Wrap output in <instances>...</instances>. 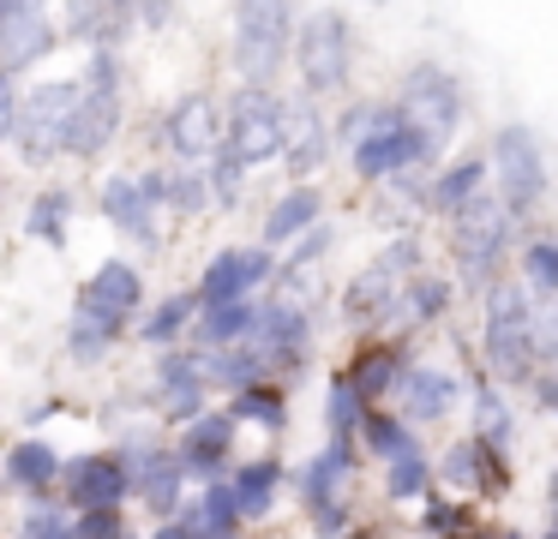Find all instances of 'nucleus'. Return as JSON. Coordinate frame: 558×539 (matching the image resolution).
I'll return each instance as SVG.
<instances>
[{
    "label": "nucleus",
    "mask_w": 558,
    "mask_h": 539,
    "mask_svg": "<svg viewBox=\"0 0 558 539\" xmlns=\"http://www.w3.org/2000/svg\"><path fill=\"white\" fill-rule=\"evenodd\" d=\"M133 539H138V534H133Z\"/></svg>",
    "instance_id": "680f3d73"
},
{
    "label": "nucleus",
    "mask_w": 558,
    "mask_h": 539,
    "mask_svg": "<svg viewBox=\"0 0 558 539\" xmlns=\"http://www.w3.org/2000/svg\"><path fill=\"white\" fill-rule=\"evenodd\" d=\"M450 306H457V287H450V275L421 270V275H409V282L397 287V299H390L385 330H378V335H402V342H409L414 330H433V323H445Z\"/></svg>",
    "instance_id": "cd10ccee"
},
{
    "label": "nucleus",
    "mask_w": 558,
    "mask_h": 539,
    "mask_svg": "<svg viewBox=\"0 0 558 539\" xmlns=\"http://www.w3.org/2000/svg\"><path fill=\"white\" fill-rule=\"evenodd\" d=\"M73 539H133L126 510H85L73 515Z\"/></svg>",
    "instance_id": "de8ad7c7"
},
{
    "label": "nucleus",
    "mask_w": 558,
    "mask_h": 539,
    "mask_svg": "<svg viewBox=\"0 0 558 539\" xmlns=\"http://www.w3.org/2000/svg\"><path fill=\"white\" fill-rule=\"evenodd\" d=\"M318 222H325V186H313V180H301V186H282L277 198H270L265 222H258V246H265V252H282V246H294L301 234H313Z\"/></svg>",
    "instance_id": "7c9ffc66"
},
{
    "label": "nucleus",
    "mask_w": 558,
    "mask_h": 539,
    "mask_svg": "<svg viewBox=\"0 0 558 539\" xmlns=\"http://www.w3.org/2000/svg\"><path fill=\"white\" fill-rule=\"evenodd\" d=\"M181 24V7H133V30H169Z\"/></svg>",
    "instance_id": "3c124183"
},
{
    "label": "nucleus",
    "mask_w": 558,
    "mask_h": 539,
    "mask_svg": "<svg viewBox=\"0 0 558 539\" xmlns=\"http://www.w3.org/2000/svg\"><path fill=\"white\" fill-rule=\"evenodd\" d=\"M474 366H481L505 395L529 390L534 371H558V318H553V306H534L510 275H498V282L481 294Z\"/></svg>",
    "instance_id": "f257e3e1"
},
{
    "label": "nucleus",
    "mask_w": 558,
    "mask_h": 539,
    "mask_svg": "<svg viewBox=\"0 0 558 539\" xmlns=\"http://www.w3.org/2000/svg\"><path fill=\"white\" fill-rule=\"evenodd\" d=\"M534 539H558V527H553V522H546V527H541V534H534Z\"/></svg>",
    "instance_id": "bf43d9fd"
},
{
    "label": "nucleus",
    "mask_w": 558,
    "mask_h": 539,
    "mask_svg": "<svg viewBox=\"0 0 558 539\" xmlns=\"http://www.w3.org/2000/svg\"><path fill=\"white\" fill-rule=\"evenodd\" d=\"M114 455L126 462V479H133V503L150 515V522H169V515L186 503V479H181V467H174L169 438H162V431L133 426V431L121 438V450H114Z\"/></svg>",
    "instance_id": "2eb2a0df"
},
{
    "label": "nucleus",
    "mask_w": 558,
    "mask_h": 539,
    "mask_svg": "<svg viewBox=\"0 0 558 539\" xmlns=\"http://www.w3.org/2000/svg\"><path fill=\"white\" fill-rule=\"evenodd\" d=\"M145 539H205V534H198L193 503H181V510H174L169 522H150V534H145Z\"/></svg>",
    "instance_id": "09e8293b"
},
{
    "label": "nucleus",
    "mask_w": 558,
    "mask_h": 539,
    "mask_svg": "<svg viewBox=\"0 0 558 539\" xmlns=\"http://www.w3.org/2000/svg\"><path fill=\"white\" fill-rule=\"evenodd\" d=\"M457 354H462V371H469V378H462V383H469V438H481L486 450L510 455V450H517V431H522L517 402H510V395L498 390L481 366H474V347L457 342Z\"/></svg>",
    "instance_id": "393cba45"
},
{
    "label": "nucleus",
    "mask_w": 558,
    "mask_h": 539,
    "mask_svg": "<svg viewBox=\"0 0 558 539\" xmlns=\"http://www.w3.org/2000/svg\"><path fill=\"white\" fill-rule=\"evenodd\" d=\"M529 395H534V414H553V407H558V371H534Z\"/></svg>",
    "instance_id": "8fccbe9b"
},
{
    "label": "nucleus",
    "mask_w": 558,
    "mask_h": 539,
    "mask_svg": "<svg viewBox=\"0 0 558 539\" xmlns=\"http://www.w3.org/2000/svg\"><path fill=\"white\" fill-rule=\"evenodd\" d=\"M498 539H529V534H517V527H498Z\"/></svg>",
    "instance_id": "13d9d810"
},
{
    "label": "nucleus",
    "mask_w": 558,
    "mask_h": 539,
    "mask_svg": "<svg viewBox=\"0 0 558 539\" xmlns=\"http://www.w3.org/2000/svg\"><path fill=\"white\" fill-rule=\"evenodd\" d=\"M510 282L534 299V306H553L558 299V240L546 228H522L517 240V275Z\"/></svg>",
    "instance_id": "e433bc0d"
},
{
    "label": "nucleus",
    "mask_w": 558,
    "mask_h": 539,
    "mask_svg": "<svg viewBox=\"0 0 558 539\" xmlns=\"http://www.w3.org/2000/svg\"><path fill=\"white\" fill-rule=\"evenodd\" d=\"M145 311V270L126 258H102L73 294V323H66V359L97 366L133 335Z\"/></svg>",
    "instance_id": "f03ea898"
},
{
    "label": "nucleus",
    "mask_w": 558,
    "mask_h": 539,
    "mask_svg": "<svg viewBox=\"0 0 558 539\" xmlns=\"http://www.w3.org/2000/svg\"><path fill=\"white\" fill-rule=\"evenodd\" d=\"M54 30L61 48H85V54H121L126 36H133V7L121 0H73V7H54Z\"/></svg>",
    "instance_id": "bb28decb"
},
{
    "label": "nucleus",
    "mask_w": 558,
    "mask_h": 539,
    "mask_svg": "<svg viewBox=\"0 0 558 539\" xmlns=\"http://www.w3.org/2000/svg\"><path fill=\"white\" fill-rule=\"evenodd\" d=\"M222 414L234 419V431H265V438H277V431H289V390L282 383L234 390V395H222Z\"/></svg>",
    "instance_id": "4c0bfd02"
},
{
    "label": "nucleus",
    "mask_w": 558,
    "mask_h": 539,
    "mask_svg": "<svg viewBox=\"0 0 558 539\" xmlns=\"http://www.w3.org/2000/svg\"><path fill=\"white\" fill-rule=\"evenodd\" d=\"M390 192H397L402 204H421L426 198V174H397V180H385Z\"/></svg>",
    "instance_id": "864d4df0"
},
{
    "label": "nucleus",
    "mask_w": 558,
    "mask_h": 539,
    "mask_svg": "<svg viewBox=\"0 0 558 539\" xmlns=\"http://www.w3.org/2000/svg\"><path fill=\"white\" fill-rule=\"evenodd\" d=\"M0 486L19 491L25 503L54 498V486H61V450L49 438H13L7 455H0Z\"/></svg>",
    "instance_id": "c756f323"
},
{
    "label": "nucleus",
    "mask_w": 558,
    "mask_h": 539,
    "mask_svg": "<svg viewBox=\"0 0 558 539\" xmlns=\"http://www.w3.org/2000/svg\"><path fill=\"white\" fill-rule=\"evenodd\" d=\"M234 443H241L234 419L222 414V407H205V414L186 419V426L169 438V455H174V467H181L186 486H217V479H229V467H234Z\"/></svg>",
    "instance_id": "aec40b11"
},
{
    "label": "nucleus",
    "mask_w": 558,
    "mask_h": 539,
    "mask_svg": "<svg viewBox=\"0 0 558 539\" xmlns=\"http://www.w3.org/2000/svg\"><path fill=\"white\" fill-rule=\"evenodd\" d=\"M366 407L354 402V390L342 383V371H330L325 378V438H354V419H361Z\"/></svg>",
    "instance_id": "a18cd8bd"
},
{
    "label": "nucleus",
    "mask_w": 558,
    "mask_h": 539,
    "mask_svg": "<svg viewBox=\"0 0 558 539\" xmlns=\"http://www.w3.org/2000/svg\"><path fill=\"white\" fill-rule=\"evenodd\" d=\"M390 102H397L402 120H409V126H421L438 150H450V138H457L462 120H469L462 78L450 66H438V60H414V66L402 72V84H397V96H390Z\"/></svg>",
    "instance_id": "ddd939ff"
},
{
    "label": "nucleus",
    "mask_w": 558,
    "mask_h": 539,
    "mask_svg": "<svg viewBox=\"0 0 558 539\" xmlns=\"http://www.w3.org/2000/svg\"><path fill=\"white\" fill-rule=\"evenodd\" d=\"M13 114H19V78L0 72V144L13 138Z\"/></svg>",
    "instance_id": "603ef678"
},
{
    "label": "nucleus",
    "mask_w": 558,
    "mask_h": 539,
    "mask_svg": "<svg viewBox=\"0 0 558 539\" xmlns=\"http://www.w3.org/2000/svg\"><path fill=\"white\" fill-rule=\"evenodd\" d=\"M282 486H289V462H282V455H246V462H234L229 491H234V510H241V527L270 522Z\"/></svg>",
    "instance_id": "2f4dec72"
},
{
    "label": "nucleus",
    "mask_w": 558,
    "mask_h": 539,
    "mask_svg": "<svg viewBox=\"0 0 558 539\" xmlns=\"http://www.w3.org/2000/svg\"><path fill=\"white\" fill-rule=\"evenodd\" d=\"M121 126H126V60L85 54L78 96L61 120V162H102L121 144Z\"/></svg>",
    "instance_id": "7ed1b4c3"
},
{
    "label": "nucleus",
    "mask_w": 558,
    "mask_h": 539,
    "mask_svg": "<svg viewBox=\"0 0 558 539\" xmlns=\"http://www.w3.org/2000/svg\"><path fill=\"white\" fill-rule=\"evenodd\" d=\"M126 498H133V479H126V462L114 450L61 455V486H54V503H61L66 515L126 510Z\"/></svg>",
    "instance_id": "6ab92c4d"
},
{
    "label": "nucleus",
    "mask_w": 558,
    "mask_h": 539,
    "mask_svg": "<svg viewBox=\"0 0 558 539\" xmlns=\"http://www.w3.org/2000/svg\"><path fill=\"white\" fill-rule=\"evenodd\" d=\"M186 503H193L198 534H205V539H246V527H241V510H234L229 479H217V486H198Z\"/></svg>",
    "instance_id": "79ce46f5"
},
{
    "label": "nucleus",
    "mask_w": 558,
    "mask_h": 539,
    "mask_svg": "<svg viewBox=\"0 0 558 539\" xmlns=\"http://www.w3.org/2000/svg\"><path fill=\"white\" fill-rule=\"evenodd\" d=\"M282 174L301 186V180H318V168L330 162V114L318 102H301L289 96V138H282Z\"/></svg>",
    "instance_id": "c85d7f7f"
},
{
    "label": "nucleus",
    "mask_w": 558,
    "mask_h": 539,
    "mask_svg": "<svg viewBox=\"0 0 558 539\" xmlns=\"http://www.w3.org/2000/svg\"><path fill=\"white\" fill-rule=\"evenodd\" d=\"M73 216H78V192L61 186V180H49V186H37L25 204V240L61 252L66 240H73Z\"/></svg>",
    "instance_id": "f704fd0d"
},
{
    "label": "nucleus",
    "mask_w": 558,
    "mask_h": 539,
    "mask_svg": "<svg viewBox=\"0 0 558 539\" xmlns=\"http://www.w3.org/2000/svg\"><path fill=\"white\" fill-rule=\"evenodd\" d=\"M193 318H198V299H193V287H181V294L145 299V311H138L133 335L150 347V354H169V347H186V330H193Z\"/></svg>",
    "instance_id": "72a5a7b5"
},
{
    "label": "nucleus",
    "mask_w": 558,
    "mask_h": 539,
    "mask_svg": "<svg viewBox=\"0 0 558 539\" xmlns=\"http://www.w3.org/2000/svg\"><path fill=\"white\" fill-rule=\"evenodd\" d=\"M457 407H462V378H450L445 366H409L397 383V395H390V414H397L414 438H421L426 426H445Z\"/></svg>",
    "instance_id": "b1692460"
},
{
    "label": "nucleus",
    "mask_w": 558,
    "mask_h": 539,
    "mask_svg": "<svg viewBox=\"0 0 558 539\" xmlns=\"http://www.w3.org/2000/svg\"><path fill=\"white\" fill-rule=\"evenodd\" d=\"M13 539H73V515H66L54 498H43V503H25V515H19Z\"/></svg>",
    "instance_id": "c03bdc74"
},
{
    "label": "nucleus",
    "mask_w": 558,
    "mask_h": 539,
    "mask_svg": "<svg viewBox=\"0 0 558 539\" xmlns=\"http://www.w3.org/2000/svg\"><path fill=\"white\" fill-rule=\"evenodd\" d=\"M198 174H205L210 210H217V204H222V210H234V204H241V192H246V174H241V168H234L222 150H210V162L198 168Z\"/></svg>",
    "instance_id": "49530a36"
},
{
    "label": "nucleus",
    "mask_w": 558,
    "mask_h": 539,
    "mask_svg": "<svg viewBox=\"0 0 558 539\" xmlns=\"http://www.w3.org/2000/svg\"><path fill=\"white\" fill-rule=\"evenodd\" d=\"M433 486L481 510V503H498V498L517 491V467H510V455L486 450L481 438L462 431V438H450L445 450L433 455Z\"/></svg>",
    "instance_id": "4468645a"
},
{
    "label": "nucleus",
    "mask_w": 558,
    "mask_h": 539,
    "mask_svg": "<svg viewBox=\"0 0 558 539\" xmlns=\"http://www.w3.org/2000/svg\"><path fill=\"white\" fill-rule=\"evenodd\" d=\"M421 270H426V240L414 234V228L390 234L385 246H378L373 258H366L361 270H354L349 282H342V294H337V318H342V330H349L354 342L378 335V330H385L390 299H397V287L409 282V275H421Z\"/></svg>",
    "instance_id": "423d86ee"
},
{
    "label": "nucleus",
    "mask_w": 558,
    "mask_h": 539,
    "mask_svg": "<svg viewBox=\"0 0 558 539\" xmlns=\"http://www.w3.org/2000/svg\"><path fill=\"white\" fill-rule=\"evenodd\" d=\"M457 539H498V527H493V522H481V527H469V534H457Z\"/></svg>",
    "instance_id": "4d7b16f0"
},
{
    "label": "nucleus",
    "mask_w": 558,
    "mask_h": 539,
    "mask_svg": "<svg viewBox=\"0 0 558 539\" xmlns=\"http://www.w3.org/2000/svg\"><path fill=\"white\" fill-rule=\"evenodd\" d=\"M354 479H361V450H354V438H325V450L289 474V486L301 491L313 539H342L354 527Z\"/></svg>",
    "instance_id": "1a4fd4ad"
},
{
    "label": "nucleus",
    "mask_w": 558,
    "mask_h": 539,
    "mask_svg": "<svg viewBox=\"0 0 558 539\" xmlns=\"http://www.w3.org/2000/svg\"><path fill=\"white\" fill-rule=\"evenodd\" d=\"M222 138V108L210 90H181L150 126V144L169 156V168H205Z\"/></svg>",
    "instance_id": "f3484780"
},
{
    "label": "nucleus",
    "mask_w": 558,
    "mask_h": 539,
    "mask_svg": "<svg viewBox=\"0 0 558 539\" xmlns=\"http://www.w3.org/2000/svg\"><path fill=\"white\" fill-rule=\"evenodd\" d=\"M385 498L390 503H421L426 491H433V455L426 450H409V455H397V462H385Z\"/></svg>",
    "instance_id": "37998d69"
},
{
    "label": "nucleus",
    "mask_w": 558,
    "mask_h": 539,
    "mask_svg": "<svg viewBox=\"0 0 558 539\" xmlns=\"http://www.w3.org/2000/svg\"><path fill=\"white\" fill-rule=\"evenodd\" d=\"M217 108H222L217 150L229 156L241 174L270 168L282 156V138H289V90H253V84H234Z\"/></svg>",
    "instance_id": "9b49d317"
},
{
    "label": "nucleus",
    "mask_w": 558,
    "mask_h": 539,
    "mask_svg": "<svg viewBox=\"0 0 558 539\" xmlns=\"http://www.w3.org/2000/svg\"><path fill=\"white\" fill-rule=\"evenodd\" d=\"M78 96V78H43L31 90H19V114H13V150L25 168H54L61 162V120Z\"/></svg>",
    "instance_id": "dca6fc26"
},
{
    "label": "nucleus",
    "mask_w": 558,
    "mask_h": 539,
    "mask_svg": "<svg viewBox=\"0 0 558 539\" xmlns=\"http://www.w3.org/2000/svg\"><path fill=\"white\" fill-rule=\"evenodd\" d=\"M409 366H414V354L402 335H366V342H354L349 366H342V383L354 390L361 407H390V395H397Z\"/></svg>",
    "instance_id": "5701e85b"
},
{
    "label": "nucleus",
    "mask_w": 558,
    "mask_h": 539,
    "mask_svg": "<svg viewBox=\"0 0 558 539\" xmlns=\"http://www.w3.org/2000/svg\"><path fill=\"white\" fill-rule=\"evenodd\" d=\"M517 240H522V228H510L505 210H498L486 192L474 204H462V210L450 216V258H457V282L450 287H462V294L481 299L498 275H510Z\"/></svg>",
    "instance_id": "f8f14e48"
},
{
    "label": "nucleus",
    "mask_w": 558,
    "mask_h": 539,
    "mask_svg": "<svg viewBox=\"0 0 558 539\" xmlns=\"http://www.w3.org/2000/svg\"><path fill=\"white\" fill-rule=\"evenodd\" d=\"M469 527H481V510L450 498V491H438V486L414 503V534L421 539H457V534H469Z\"/></svg>",
    "instance_id": "a19ab883"
},
{
    "label": "nucleus",
    "mask_w": 558,
    "mask_h": 539,
    "mask_svg": "<svg viewBox=\"0 0 558 539\" xmlns=\"http://www.w3.org/2000/svg\"><path fill=\"white\" fill-rule=\"evenodd\" d=\"M438 162H445V150H438L421 126H409L390 96H373V120H366V132L349 150L354 180H361V186H385V180H397V174H433Z\"/></svg>",
    "instance_id": "0eeeda50"
},
{
    "label": "nucleus",
    "mask_w": 558,
    "mask_h": 539,
    "mask_svg": "<svg viewBox=\"0 0 558 539\" xmlns=\"http://www.w3.org/2000/svg\"><path fill=\"white\" fill-rule=\"evenodd\" d=\"M150 407L174 431L210 407V383H205V366H198L193 347H169V354L150 359Z\"/></svg>",
    "instance_id": "4be33fe9"
},
{
    "label": "nucleus",
    "mask_w": 558,
    "mask_h": 539,
    "mask_svg": "<svg viewBox=\"0 0 558 539\" xmlns=\"http://www.w3.org/2000/svg\"><path fill=\"white\" fill-rule=\"evenodd\" d=\"M253 311H258V299H241V306H198L193 330H186V347H193V354L241 347L246 335H253Z\"/></svg>",
    "instance_id": "58836bf2"
},
{
    "label": "nucleus",
    "mask_w": 558,
    "mask_h": 539,
    "mask_svg": "<svg viewBox=\"0 0 558 539\" xmlns=\"http://www.w3.org/2000/svg\"><path fill=\"white\" fill-rule=\"evenodd\" d=\"M313 342H318V311H313V299L282 294V287L258 294V311H253V335H246V347L258 354V366H265L270 383H282V390H289L294 378H306V371H313Z\"/></svg>",
    "instance_id": "6e6552de"
},
{
    "label": "nucleus",
    "mask_w": 558,
    "mask_h": 539,
    "mask_svg": "<svg viewBox=\"0 0 558 539\" xmlns=\"http://www.w3.org/2000/svg\"><path fill=\"white\" fill-rule=\"evenodd\" d=\"M145 192H150V204H157L162 216H174V222H193V216H205L210 210V192H205V174L198 168H145Z\"/></svg>",
    "instance_id": "c9c22d12"
},
{
    "label": "nucleus",
    "mask_w": 558,
    "mask_h": 539,
    "mask_svg": "<svg viewBox=\"0 0 558 539\" xmlns=\"http://www.w3.org/2000/svg\"><path fill=\"white\" fill-rule=\"evenodd\" d=\"M354 450H361V462L366 455H373V462H397V455L421 450V438H414L390 407H366V414L354 419Z\"/></svg>",
    "instance_id": "ea45409f"
},
{
    "label": "nucleus",
    "mask_w": 558,
    "mask_h": 539,
    "mask_svg": "<svg viewBox=\"0 0 558 539\" xmlns=\"http://www.w3.org/2000/svg\"><path fill=\"white\" fill-rule=\"evenodd\" d=\"M49 54H61V30H54V7L37 0H0V72L25 78Z\"/></svg>",
    "instance_id": "412c9836"
},
{
    "label": "nucleus",
    "mask_w": 558,
    "mask_h": 539,
    "mask_svg": "<svg viewBox=\"0 0 558 539\" xmlns=\"http://www.w3.org/2000/svg\"><path fill=\"white\" fill-rule=\"evenodd\" d=\"M54 414H61V402H37V407L25 414V426H43V419H54Z\"/></svg>",
    "instance_id": "5fc2aeb1"
},
{
    "label": "nucleus",
    "mask_w": 558,
    "mask_h": 539,
    "mask_svg": "<svg viewBox=\"0 0 558 539\" xmlns=\"http://www.w3.org/2000/svg\"><path fill=\"white\" fill-rule=\"evenodd\" d=\"M486 198L505 210L510 228H541V210L553 198V168H546V138L534 126H498L486 144Z\"/></svg>",
    "instance_id": "20e7f679"
},
{
    "label": "nucleus",
    "mask_w": 558,
    "mask_h": 539,
    "mask_svg": "<svg viewBox=\"0 0 558 539\" xmlns=\"http://www.w3.org/2000/svg\"><path fill=\"white\" fill-rule=\"evenodd\" d=\"M97 216L114 228V234H126L133 246H145V252H157L162 246V210L150 204V192H145V180L138 174H109L97 186Z\"/></svg>",
    "instance_id": "a878e982"
},
{
    "label": "nucleus",
    "mask_w": 558,
    "mask_h": 539,
    "mask_svg": "<svg viewBox=\"0 0 558 539\" xmlns=\"http://www.w3.org/2000/svg\"><path fill=\"white\" fill-rule=\"evenodd\" d=\"M486 192V162L481 156H445V162L426 174V198H421V210H433V216H457L462 204H474Z\"/></svg>",
    "instance_id": "473e14b6"
},
{
    "label": "nucleus",
    "mask_w": 558,
    "mask_h": 539,
    "mask_svg": "<svg viewBox=\"0 0 558 539\" xmlns=\"http://www.w3.org/2000/svg\"><path fill=\"white\" fill-rule=\"evenodd\" d=\"M0 186H7V180H0Z\"/></svg>",
    "instance_id": "052dcab7"
},
{
    "label": "nucleus",
    "mask_w": 558,
    "mask_h": 539,
    "mask_svg": "<svg viewBox=\"0 0 558 539\" xmlns=\"http://www.w3.org/2000/svg\"><path fill=\"white\" fill-rule=\"evenodd\" d=\"M354 60H361V36H354V19L342 7L294 12L289 66H294V84H301V90H294L301 102H330V96H349Z\"/></svg>",
    "instance_id": "39448f33"
},
{
    "label": "nucleus",
    "mask_w": 558,
    "mask_h": 539,
    "mask_svg": "<svg viewBox=\"0 0 558 539\" xmlns=\"http://www.w3.org/2000/svg\"><path fill=\"white\" fill-rule=\"evenodd\" d=\"M342 539H390V534H385V527H349Z\"/></svg>",
    "instance_id": "6e6d98bb"
},
{
    "label": "nucleus",
    "mask_w": 558,
    "mask_h": 539,
    "mask_svg": "<svg viewBox=\"0 0 558 539\" xmlns=\"http://www.w3.org/2000/svg\"><path fill=\"white\" fill-rule=\"evenodd\" d=\"M265 287H277V252L265 246H217L205 258L193 282L198 306H241V299H258Z\"/></svg>",
    "instance_id": "a211bd4d"
},
{
    "label": "nucleus",
    "mask_w": 558,
    "mask_h": 539,
    "mask_svg": "<svg viewBox=\"0 0 558 539\" xmlns=\"http://www.w3.org/2000/svg\"><path fill=\"white\" fill-rule=\"evenodd\" d=\"M294 12L282 0H246L229 12V66L253 90H277L289 72V42H294Z\"/></svg>",
    "instance_id": "9d476101"
}]
</instances>
